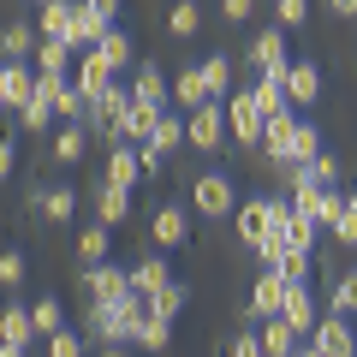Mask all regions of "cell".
Segmentation results:
<instances>
[{"mask_svg":"<svg viewBox=\"0 0 357 357\" xmlns=\"http://www.w3.org/2000/svg\"><path fill=\"white\" fill-rule=\"evenodd\" d=\"M351 310H357V262L345 274H333V286H328V316H351Z\"/></svg>","mask_w":357,"mask_h":357,"instance_id":"cell-31","label":"cell"},{"mask_svg":"<svg viewBox=\"0 0 357 357\" xmlns=\"http://www.w3.org/2000/svg\"><path fill=\"white\" fill-rule=\"evenodd\" d=\"M244 66H250L256 77L286 72V66H292V60H286V30H274V24H268V30H256V36H250V48H244Z\"/></svg>","mask_w":357,"mask_h":357,"instance_id":"cell-6","label":"cell"},{"mask_svg":"<svg viewBox=\"0 0 357 357\" xmlns=\"http://www.w3.org/2000/svg\"><path fill=\"white\" fill-rule=\"evenodd\" d=\"M167 107H149V102H131L126 119H119V143H131V149H143V143L155 137V126H161Z\"/></svg>","mask_w":357,"mask_h":357,"instance_id":"cell-17","label":"cell"},{"mask_svg":"<svg viewBox=\"0 0 357 357\" xmlns=\"http://www.w3.org/2000/svg\"><path fill=\"white\" fill-rule=\"evenodd\" d=\"M280 321L298 333V340H310V333H316V321H321V304H316V292H310V286H286Z\"/></svg>","mask_w":357,"mask_h":357,"instance_id":"cell-11","label":"cell"},{"mask_svg":"<svg viewBox=\"0 0 357 357\" xmlns=\"http://www.w3.org/2000/svg\"><path fill=\"white\" fill-rule=\"evenodd\" d=\"M84 149H89V131L84 126H60V131H54V161L77 167V161H84Z\"/></svg>","mask_w":357,"mask_h":357,"instance_id":"cell-35","label":"cell"},{"mask_svg":"<svg viewBox=\"0 0 357 357\" xmlns=\"http://www.w3.org/2000/svg\"><path fill=\"white\" fill-rule=\"evenodd\" d=\"M131 345H137V351H167V345H173V321L149 316V321L137 328V340H131Z\"/></svg>","mask_w":357,"mask_h":357,"instance_id":"cell-42","label":"cell"},{"mask_svg":"<svg viewBox=\"0 0 357 357\" xmlns=\"http://www.w3.org/2000/svg\"><path fill=\"white\" fill-rule=\"evenodd\" d=\"M36 215H42V220H54V227H60V220H72V215H77V185H48Z\"/></svg>","mask_w":357,"mask_h":357,"instance_id":"cell-28","label":"cell"},{"mask_svg":"<svg viewBox=\"0 0 357 357\" xmlns=\"http://www.w3.org/2000/svg\"><path fill=\"white\" fill-rule=\"evenodd\" d=\"M340 173H345V161H340L333 149H321L310 167H292V191H333Z\"/></svg>","mask_w":357,"mask_h":357,"instance_id":"cell-16","label":"cell"},{"mask_svg":"<svg viewBox=\"0 0 357 357\" xmlns=\"http://www.w3.org/2000/svg\"><path fill=\"white\" fill-rule=\"evenodd\" d=\"M286 304V274H274V268H262L250 280V298H244V316L250 321H268V316H280Z\"/></svg>","mask_w":357,"mask_h":357,"instance_id":"cell-9","label":"cell"},{"mask_svg":"<svg viewBox=\"0 0 357 357\" xmlns=\"http://www.w3.org/2000/svg\"><path fill=\"white\" fill-rule=\"evenodd\" d=\"M84 340L102 351V345H126V321L119 304H84Z\"/></svg>","mask_w":357,"mask_h":357,"instance_id":"cell-10","label":"cell"},{"mask_svg":"<svg viewBox=\"0 0 357 357\" xmlns=\"http://www.w3.org/2000/svg\"><path fill=\"white\" fill-rule=\"evenodd\" d=\"M30 66H36V72H48V77H66V72H72V42H48V36H42L36 42V60H30Z\"/></svg>","mask_w":357,"mask_h":357,"instance_id":"cell-29","label":"cell"},{"mask_svg":"<svg viewBox=\"0 0 357 357\" xmlns=\"http://www.w3.org/2000/svg\"><path fill=\"white\" fill-rule=\"evenodd\" d=\"M72 84H77V96H84V102H96L107 84H119V72H114L96 48H84V54H77V66H72Z\"/></svg>","mask_w":357,"mask_h":357,"instance_id":"cell-12","label":"cell"},{"mask_svg":"<svg viewBox=\"0 0 357 357\" xmlns=\"http://www.w3.org/2000/svg\"><path fill=\"white\" fill-rule=\"evenodd\" d=\"M84 6H89V13H96V18H107V24H114V18H119V6H126V0H84Z\"/></svg>","mask_w":357,"mask_h":357,"instance_id":"cell-50","label":"cell"},{"mask_svg":"<svg viewBox=\"0 0 357 357\" xmlns=\"http://www.w3.org/2000/svg\"><path fill=\"white\" fill-rule=\"evenodd\" d=\"M310 18V0H274V30H298Z\"/></svg>","mask_w":357,"mask_h":357,"instance_id":"cell-45","label":"cell"},{"mask_svg":"<svg viewBox=\"0 0 357 357\" xmlns=\"http://www.w3.org/2000/svg\"><path fill=\"white\" fill-rule=\"evenodd\" d=\"M191 304V286L185 280H173V286H161V292L149 298V316H161V321H178V310Z\"/></svg>","mask_w":357,"mask_h":357,"instance_id":"cell-37","label":"cell"},{"mask_svg":"<svg viewBox=\"0 0 357 357\" xmlns=\"http://www.w3.org/2000/svg\"><path fill=\"white\" fill-rule=\"evenodd\" d=\"M185 143L191 149H203V155H215V149H227V107L220 102H203L197 114H185Z\"/></svg>","mask_w":357,"mask_h":357,"instance_id":"cell-4","label":"cell"},{"mask_svg":"<svg viewBox=\"0 0 357 357\" xmlns=\"http://www.w3.org/2000/svg\"><path fill=\"white\" fill-rule=\"evenodd\" d=\"M0 357H24V351H18V345H6V340H0Z\"/></svg>","mask_w":357,"mask_h":357,"instance_id":"cell-56","label":"cell"},{"mask_svg":"<svg viewBox=\"0 0 357 357\" xmlns=\"http://www.w3.org/2000/svg\"><path fill=\"white\" fill-rule=\"evenodd\" d=\"M6 84H13V60H0V107H6Z\"/></svg>","mask_w":357,"mask_h":357,"instance_id":"cell-53","label":"cell"},{"mask_svg":"<svg viewBox=\"0 0 357 357\" xmlns=\"http://www.w3.org/2000/svg\"><path fill=\"white\" fill-rule=\"evenodd\" d=\"M227 357H262V340H256V333H238V340L227 345Z\"/></svg>","mask_w":357,"mask_h":357,"instance_id":"cell-49","label":"cell"},{"mask_svg":"<svg viewBox=\"0 0 357 357\" xmlns=\"http://www.w3.org/2000/svg\"><path fill=\"white\" fill-rule=\"evenodd\" d=\"M13 167H18V149H13V137H0V178H13Z\"/></svg>","mask_w":357,"mask_h":357,"instance_id":"cell-51","label":"cell"},{"mask_svg":"<svg viewBox=\"0 0 357 357\" xmlns=\"http://www.w3.org/2000/svg\"><path fill=\"white\" fill-rule=\"evenodd\" d=\"M36 24H24V18H13V24H0V60H36Z\"/></svg>","mask_w":357,"mask_h":357,"instance_id":"cell-20","label":"cell"},{"mask_svg":"<svg viewBox=\"0 0 357 357\" xmlns=\"http://www.w3.org/2000/svg\"><path fill=\"white\" fill-rule=\"evenodd\" d=\"M107 30H114V24H107V18H96V13L84 6V0H77V18H72V48H96V42H102Z\"/></svg>","mask_w":357,"mask_h":357,"instance_id":"cell-32","label":"cell"},{"mask_svg":"<svg viewBox=\"0 0 357 357\" xmlns=\"http://www.w3.org/2000/svg\"><path fill=\"white\" fill-rule=\"evenodd\" d=\"M149 238L161 244V250H178V244L191 238V208H178V203L161 197V203L149 208Z\"/></svg>","mask_w":357,"mask_h":357,"instance_id":"cell-7","label":"cell"},{"mask_svg":"<svg viewBox=\"0 0 357 357\" xmlns=\"http://www.w3.org/2000/svg\"><path fill=\"white\" fill-rule=\"evenodd\" d=\"M96 220H102L107 232L126 227V220H131V191H119V185H102V191H96Z\"/></svg>","mask_w":357,"mask_h":357,"instance_id":"cell-25","label":"cell"},{"mask_svg":"<svg viewBox=\"0 0 357 357\" xmlns=\"http://www.w3.org/2000/svg\"><path fill=\"white\" fill-rule=\"evenodd\" d=\"M191 215H203V220H232L238 215V191H232L227 173H197L191 178Z\"/></svg>","mask_w":357,"mask_h":357,"instance_id":"cell-2","label":"cell"},{"mask_svg":"<svg viewBox=\"0 0 357 357\" xmlns=\"http://www.w3.org/2000/svg\"><path fill=\"white\" fill-rule=\"evenodd\" d=\"M310 345H316L321 357H357V328H351V316H328V310H321Z\"/></svg>","mask_w":357,"mask_h":357,"instance_id":"cell-8","label":"cell"},{"mask_svg":"<svg viewBox=\"0 0 357 357\" xmlns=\"http://www.w3.org/2000/svg\"><path fill=\"white\" fill-rule=\"evenodd\" d=\"M197 72H203V84H208V96H232V60L227 54H208V60H197Z\"/></svg>","mask_w":357,"mask_h":357,"instance_id":"cell-34","label":"cell"},{"mask_svg":"<svg viewBox=\"0 0 357 357\" xmlns=\"http://www.w3.org/2000/svg\"><path fill=\"white\" fill-rule=\"evenodd\" d=\"M250 96H256V107H262V119H274V114H286V84H280V72H268V77H256L250 84Z\"/></svg>","mask_w":357,"mask_h":357,"instance_id":"cell-30","label":"cell"},{"mask_svg":"<svg viewBox=\"0 0 357 357\" xmlns=\"http://www.w3.org/2000/svg\"><path fill=\"white\" fill-rule=\"evenodd\" d=\"M250 13H256V0H220V18H227V24H244Z\"/></svg>","mask_w":357,"mask_h":357,"instance_id":"cell-48","label":"cell"},{"mask_svg":"<svg viewBox=\"0 0 357 357\" xmlns=\"http://www.w3.org/2000/svg\"><path fill=\"white\" fill-rule=\"evenodd\" d=\"M24 274H30L24 250H0V286H24Z\"/></svg>","mask_w":357,"mask_h":357,"instance_id":"cell-46","label":"cell"},{"mask_svg":"<svg viewBox=\"0 0 357 357\" xmlns=\"http://www.w3.org/2000/svg\"><path fill=\"white\" fill-rule=\"evenodd\" d=\"M227 137L238 143V149H262V107H256V96H250V84L244 89H232L227 102Z\"/></svg>","mask_w":357,"mask_h":357,"instance_id":"cell-3","label":"cell"},{"mask_svg":"<svg viewBox=\"0 0 357 357\" xmlns=\"http://www.w3.org/2000/svg\"><path fill=\"white\" fill-rule=\"evenodd\" d=\"M310 220H316L321 232H333V227L345 220V191H340V185H333V191H316V208H310Z\"/></svg>","mask_w":357,"mask_h":357,"instance_id":"cell-40","label":"cell"},{"mask_svg":"<svg viewBox=\"0 0 357 357\" xmlns=\"http://www.w3.org/2000/svg\"><path fill=\"white\" fill-rule=\"evenodd\" d=\"M131 102H149V107H167V102H173V84H167V66H155V60L131 66Z\"/></svg>","mask_w":357,"mask_h":357,"instance_id":"cell-15","label":"cell"},{"mask_svg":"<svg viewBox=\"0 0 357 357\" xmlns=\"http://www.w3.org/2000/svg\"><path fill=\"white\" fill-rule=\"evenodd\" d=\"M256 340H262V357H292L298 345H304V340H298V333L286 328L280 316H268V321H262V333H256Z\"/></svg>","mask_w":357,"mask_h":357,"instance_id":"cell-27","label":"cell"},{"mask_svg":"<svg viewBox=\"0 0 357 357\" xmlns=\"http://www.w3.org/2000/svg\"><path fill=\"white\" fill-rule=\"evenodd\" d=\"M96 357H131V345H102Z\"/></svg>","mask_w":357,"mask_h":357,"instance_id":"cell-54","label":"cell"},{"mask_svg":"<svg viewBox=\"0 0 357 357\" xmlns=\"http://www.w3.org/2000/svg\"><path fill=\"white\" fill-rule=\"evenodd\" d=\"M30 321H36V333H42V340H54V333H60L66 328V304H60V298H36V304H30Z\"/></svg>","mask_w":357,"mask_h":357,"instance_id":"cell-38","label":"cell"},{"mask_svg":"<svg viewBox=\"0 0 357 357\" xmlns=\"http://www.w3.org/2000/svg\"><path fill=\"white\" fill-rule=\"evenodd\" d=\"M280 238H286V250H310V256H316V238H321V227H316L310 215H298V208H292V220L280 227Z\"/></svg>","mask_w":357,"mask_h":357,"instance_id":"cell-36","label":"cell"},{"mask_svg":"<svg viewBox=\"0 0 357 357\" xmlns=\"http://www.w3.org/2000/svg\"><path fill=\"white\" fill-rule=\"evenodd\" d=\"M0 340L18 345V351H30V340H36V321H30L24 304H0Z\"/></svg>","mask_w":357,"mask_h":357,"instance_id":"cell-22","label":"cell"},{"mask_svg":"<svg viewBox=\"0 0 357 357\" xmlns=\"http://www.w3.org/2000/svg\"><path fill=\"white\" fill-rule=\"evenodd\" d=\"M280 84H286V102L292 107H316V96H321V66L316 60H292L280 72Z\"/></svg>","mask_w":357,"mask_h":357,"instance_id":"cell-14","label":"cell"},{"mask_svg":"<svg viewBox=\"0 0 357 357\" xmlns=\"http://www.w3.org/2000/svg\"><path fill=\"white\" fill-rule=\"evenodd\" d=\"M72 250H77V262H84V268H102V262H107V250H114V232H107L102 220H89V227H77Z\"/></svg>","mask_w":357,"mask_h":357,"instance_id":"cell-18","label":"cell"},{"mask_svg":"<svg viewBox=\"0 0 357 357\" xmlns=\"http://www.w3.org/2000/svg\"><path fill=\"white\" fill-rule=\"evenodd\" d=\"M131 298V268H84V304H126Z\"/></svg>","mask_w":357,"mask_h":357,"instance_id":"cell-5","label":"cell"},{"mask_svg":"<svg viewBox=\"0 0 357 357\" xmlns=\"http://www.w3.org/2000/svg\"><path fill=\"white\" fill-rule=\"evenodd\" d=\"M161 286H173L167 256H137V262H131V292H137V298H155Z\"/></svg>","mask_w":357,"mask_h":357,"instance_id":"cell-19","label":"cell"},{"mask_svg":"<svg viewBox=\"0 0 357 357\" xmlns=\"http://www.w3.org/2000/svg\"><path fill=\"white\" fill-rule=\"evenodd\" d=\"M72 18H77V0H42L36 36H48V42H72Z\"/></svg>","mask_w":357,"mask_h":357,"instance_id":"cell-21","label":"cell"},{"mask_svg":"<svg viewBox=\"0 0 357 357\" xmlns=\"http://www.w3.org/2000/svg\"><path fill=\"white\" fill-rule=\"evenodd\" d=\"M173 102L185 107V114H197V107H203V102H215V96H208V84H203V72H197V66H185V72H173Z\"/></svg>","mask_w":357,"mask_h":357,"instance_id":"cell-26","label":"cell"},{"mask_svg":"<svg viewBox=\"0 0 357 357\" xmlns=\"http://www.w3.org/2000/svg\"><path fill=\"white\" fill-rule=\"evenodd\" d=\"M292 357H321V351H316V345H310V340H304V345H298V351H292Z\"/></svg>","mask_w":357,"mask_h":357,"instance_id":"cell-55","label":"cell"},{"mask_svg":"<svg viewBox=\"0 0 357 357\" xmlns=\"http://www.w3.org/2000/svg\"><path fill=\"white\" fill-rule=\"evenodd\" d=\"M96 54H102L107 66H114V72H131V66H137V42H131V30H107L102 42H96Z\"/></svg>","mask_w":357,"mask_h":357,"instance_id":"cell-23","label":"cell"},{"mask_svg":"<svg viewBox=\"0 0 357 357\" xmlns=\"http://www.w3.org/2000/svg\"><path fill=\"white\" fill-rule=\"evenodd\" d=\"M178 143H185V114H173V107H167L161 126H155V137H149V149H155V155H173Z\"/></svg>","mask_w":357,"mask_h":357,"instance_id":"cell-41","label":"cell"},{"mask_svg":"<svg viewBox=\"0 0 357 357\" xmlns=\"http://www.w3.org/2000/svg\"><path fill=\"white\" fill-rule=\"evenodd\" d=\"M274 274H286V286H310V274H316V256H310V250H286V262L274 268Z\"/></svg>","mask_w":357,"mask_h":357,"instance_id":"cell-43","label":"cell"},{"mask_svg":"<svg viewBox=\"0 0 357 357\" xmlns=\"http://www.w3.org/2000/svg\"><path fill=\"white\" fill-rule=\"evenodd\" d=\"M48 357H89V340H84V333H72V328H60L48 340Z\"/></svg>","mask_w":357,"mask_h":357,"instance_id":"cell-44","label":"cell"},{"mask_svg":"<svg viewBox=\"0 0 357 357\" xmlns=\"http://www.w3.org/2000/svg\"><path fill=\"white\" fill-rule=\"evenodd\" d=\"M256 262H262V268H280V262H286V238H280V232L256 244Z\"/></svg>","mask_w":357,"mask_h":357,"instance_id":"cell-47","label":"cell"},{"mask_svg":"<svg viewBox=\"0 0 357 357\" xmlns=\"http://www.w3.org/2000/svg\"><path fill=\"white\" fill-rule=\"evenodd\" d=\"M328 13L333 18H357V0H328Z\"/></svg>","mask_w":357,"mask_h":357,"instance_id":"cell-52","label":"cell"},{"mask_svg":"<svg viewBox=\"0 0 357 357\" xmlns=\"http://www.w3.org/2000/svg\"><path fill=\"white\" fill-rule=\"evenodd\" d=\"M316 155H321V131L310 126V119H298L292 143H286V178H292V167H310Z\"/></svg>","mask_w":357,"mask_h":357,"instance_id":"cell-24","label":"cell"},{"mask_svg":"<svg viewBox=\"0 0 357 357\" xmlns=\"http://www.w3.org/2000/svg\"><path fill=\"white\" fill-rule=\"evenodd\" d=\"M30 102H36V66L18 60V66H13V84H6V107L18 114V107H30Z\"/></svg>","mask_w":357,"mask_h":357,"instance_id":"cell-33","label":"cell"},{"mask_svg":"<svg viewBox=\"0 0 357 357\" xmlns=\"http://www.w3.org/2000/svg\"><path fill=\"white\" fill-rule=\"evenodd\" d=\"M102 185H119V191H137V185H143V155L131 149V143H114V149H107Z\"/></svg>","mask_w":357,"mask_h":357,"instance_id":"cell-13","label":"cell"},{"mask_svg":"<svg viewBox=\"0 0 357 357\" xmlns=\"http://www.w3.org/2000/svg\"><path fill=\"white\" fill-rule=\"evenodd\" d=\"M197 30H203V6H197V0H178L173 13H167V36L185 42V36H197Z\"/></svg>","mask_w":357,"mask_h":357,"instance_id":"cell-39","label":"cell"},{"mask_svg":"<svg viewBox=\"0 0 357 357\" xmlns=\"http://www.w3.org/2000/svg\"><path fill=\"white\" fill-rule=\"evenodd\" d=\"M286 220H292V203H286V197H250V203H238V215H232V232H238L244 250H256V244L274 238Z\"/></svg>","mask_w":357,"mask_h":357,"instance_id":"cell-1","label":"cell"}]
</instances>
